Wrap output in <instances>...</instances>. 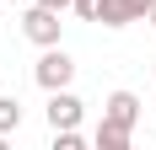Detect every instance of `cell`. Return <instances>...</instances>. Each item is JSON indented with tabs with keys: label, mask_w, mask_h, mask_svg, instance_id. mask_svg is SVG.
<instances>
[{
	"label": "cell",
	"mask_w": 156,
	"mask_h": 150,
	"mask_svg": "<svg viewBox=\"0 0 156 150\" xmlns=\"http://www.w3.org/2000/svg\"><path fill=\"white\" fill-rule=\"evenodd\" d=\"M32 75H38V86H43V91H59V86H70V80H76V59L54 43V48H43V59L32 64Z\"/></svg>",
	"instance_id": "cell-1"
},
{
	"label": "cell",
	"mask_w": 156,
	"mask_h": 150,
	"mask_svg": "<svg viewBox=\"0 0 156 150\" xmlns=\"http://www.w3.org/2000/svg\"><path fill=\"white\" fill-rule=\"evenodd\" d=\"M59 16H65V11H48V5L32 0V11L22 16V38H32L38 48H54V43H59V27H65Z\"/></svg>",
	"instance_id": "cell-2"
},
{
	"label": "cell",
	"mask_w": 156,
	"mask_h": 150,
	"mask_svg": "<svg viewBox=\"0 0 156 150\" xmlns=\"http://www.w3.org/2000/svg\"><path fill=\"white\" fill-rule=\"evenodd\" d=\"M81 118H86V102L70 86L48 91V129H81Z\"/></svg>",
	"instance_id": "cell-3"
},
{
	"label": "cell",
	"mask_w": 156,
	"mask_h": 150,
	"mask_svg": "<svg viewBox=\"0 0 156 150\" xmlns=\"http://www.w3.org/2000/svg\"><path fill=\"white\" fill-rule=\"evenodd\" d=\"M151 16V0H102V27H129V22H145Z\"/></svg>",
	"instance_id": "cell-4"
},
{
	"label": "cell",
	"mask_w": 156,
	"mask_h": 150,
	"mask_svg": "<svg viewBox=\"0 0 156 150\" xmlns=\"http://www.w3.org/2000/svg\"><path fill=\"white\" fill-rule=\"evenodd\" d=\"M102 118H113V123H124V129H135V123H140V97H135V91H113L108 107H102Z\"/></svg>",
	"instance_id": "cell-5"
},
{
	"label": "cell",
	"mask_w": 156,
	"mask_h": 150,
	"mask_svg": "<svg viewBox=\"0 0 156 150\" xmlns=\"http://www.w3.org/2000/svg\"><path fill=\"white\" fill-rule=\"evenodd\" d=\"M129 139H135V129H124V123L102 118V123H97V134H92V145H97V150H124Z\"/></svg>",
	"instance_id": "cell-6"
},
{
	"label": "cell",
	"mask_w": 156,
	"mask_h": 150,
	"mask_svg": "<svg viewBox=\"0 0 156 150\" xmlns=\"http://www.w3.org/2000/svg\"><path fill=\"white\" fill-rule=\"evenodd\" d=\"M16 129H22V102L0 97V134H16Z\"/></svg>",
	"instance_id": "cell-7"
},
{
	"label": "cell",
	"mask_w": 156,
	"mask_h": 150,
	"mask_svg": "<svg viewBox=\"0 0 156 150\" xmlns=\"http://www.w3.org/2000/svg\"><path fill=\"white\" fill-rule=\"evenodd\" d=\"M81 129H54V150H81Z\"/></svg>",
	"instance_id": "cell-8"
},
{
	"label": "cell",
	"mask_w": 156,
	"mask_h": 150,
	"mask_svg": "<svg viewBox=\"0 0 156 150\" xmlns=\"http://www.w3.org/2000/svg\"><path fill=\"white\" fill-rule=\"evenodd\" d=\"M70 11H76L81 22H97V16H102V0H76V5H70Z\"/></svg>",
	"instance_id": "cell-9"
},
{
	"label": "cell",
	"mask_w": 156,
	"mask_h": 150,
	"mask_svg": "<svg viewBox=\"0 0 156 150\" xmlns=\"http://www.w3.org/2000/svg\"><path fill=\"white\" fill-rule=\"evenodd\" d=\"M38 5H48V11H70L76 0H38Z\"/></svg>",
	"instance_id": "cell-10"
},
{
	"label": "cell",
	"mask_w": 156,
	"mask_h": 150,
	"mask_svg": "<svg viewBox=\"0 0 156 150\" xmlns=\"http://www.w3.org/2000/svg\"><path fill=\"white\" fill-rule=\"evenodd\" d=\"M145 22H151V27H156V0H151V16H145Z\"/></svg>",
	"instance_id": "cell-11"
},
{
	"label": "cell",
	"mask_w": 156,
	"mask_h": 150,
	"mask_svg": "<svg viewBox=\"0 0 156 150\" xmlns=\"http://www.w3.org/2000/svg\"><path fill=\"white\" fill-rule=\"evenodd\" d=\"M151 75H156V59H151Z\"/></svg>",
	"instance_id": "cell-12"
}]
</instances>
